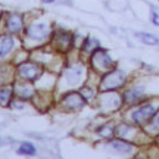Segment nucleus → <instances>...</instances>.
Returning <instances> with one entry per match:
<instances>
[{
  "label": "nucleus",
  "instance_id": "19",
  "mask_svg": "<svg viewBox=\"0 0 159 159\" xmlns=\"http://www.w3.org/2000/svg\"><path fill=\"white\" fill-rule=\"evenodd\" d=\"M152 21L155 25H159V15L157 12H152Z\"/></svg>",
  "mask_w": 159,
  "mask_h": 159
},
{
  "label": "nucleus",
  "instance_id": "2",
  "mask_svg": "<svg viewBox=\"0 0 159 159\" xmlns=\"http://www.w3.org/2000/svg\"><path fill=\"white\" fill-rule=\"evenodd\" d=\"M92 63L98 71H106L114 66L113 60L108 56L104 50H96L92 57Z\"/></svg>",
  "mask_w": 159,
  "mask_h": 159
},
{
  "label": "nucleus",
  "instance_id": "13",
  "mask_svg": "<svg viewBox=\"0 0 159 159\" xmlns=\"http://www.w3.org/2000/svg\"><path fill=\"white\" fill-rule=\"evenodd\" d=\"M56 41H57V43H60L58 47H60L61 50H65V48H67L68 45H70L71 36H70L68 34H60V35H57Z\"/></svg>",
  "mask_w": 159,
  "mask_h": 159
},
{
  "label": "nucleus",
  "instance_id": "7",
  "mask_svg": "<svg viewBox=\"0 0 159 159\" xmlns=\"http://www.w3.org/2000/svg\"><path fill=\"white\" fill-rule=\"evenodd\" d=\"M26 32H27V35L30 37L41 40V39L46 37V35H47V27L43 24H36V25H32L30 29H27Z\"/></svg>",
  "mask_w": 159,
  "mask_h": 159
},
{
  "label": "nucleus",
  "instance_id": "14",
  "mask_svg": "<svg viewBox=\"0 0 159 159\" xmlns=\"http://www.w3.org/2000/svg\"><path fill=\"white\" fill-rule=\"evenodd\" d=\"M19 152L21 154H26V155H32L35 154V147L31 144V143H22L21 147L19 148Z\"/></svg>",
  "mask_w": 159,
  "mask_h": 159
},
{
  "label": "nucleus",
  "instance_id": "6",
  "mask_svg": "<svg viewBox=\"0 0 159 159\" xmlns=\"http://www.w3.org/2000/svg\"><path fill=\"white\" fill-rule=\"evenodd\" d=\"M144 97V89L143 88H132L127 92H124V101L129 104L138 103Z\"/></svg>",
  "mask_w": 159,
  "mask_h": 159
},
{
  "label": "nucleus",
  "instance_id": "3",
  "mask_svg": "<svg viewBox=\"0 0 159 159\" xmlns=\"http://www.w3.org/2000/svg\"><path fill=\"white\" fill-rule=\"evenodd\" d=\"M157 113V107L152 103H148V104H144L142 108L134 111L132 113V118L134 122L139 123V124H143L145 122H148L149 119H152Z\"/></svg>",
  "mask_w": 159,
  "mask_h": 159
},
{
  "label": "nucleus",
  "instance_id": "18",
  "mask_svg": "<svg viewBox=\"0 0 159 159\" xmlns=\"http://www.w3.org/2000/svg\"><path fill=\"white\" fill-rule=\"evenodd\" d=\"M152 127L159 130V112H158L157 116H154V118H153V120H152Z\"/></svg>",
  "mask_w": 159,
  "mask_h": 159
},
{
  "label": "nucleus",
  "instance_id": "5",
  "mask_svg": "<svg viewBox=\"0 0 159 159\" xmlns=\"http://www.w3.org/2000/svg\"><path fill=\"white\" fill-rule=\"evenodd\" d=\"M84 104V98L80 93H68L63 98V106L68 109H77Z\"/></svg>",
  "mask_w": 159,
  "mask_h": 159
},
{
  "label": "nucleus",
  "instance_id": "10",
  "mask_svg": "<svg viewBox=\"0 0 159 159\" xmlns=\"http://www.w3.org/2000/svg\"><path fill=\"white\" fill-rule=\"evenodd\" d=\"M12 45H14L12 39H10V37H7V36L0 37V56L6 55V53L12 48Z\"/></svg>",
  "mask_w": 159,
  "mask_h": 159
},
{
  "label": "nucleus",
  "instance_id": "11",
  "mask_svg": "<svg viewBox=\"0 0 159 159\" xmlns=\"http://www.w3.org/2000/svg\"><path fill=\"white\" fill-rule=\"evenodd\" d=\"M111 145H112L113 149H116L119 153H130L133 150V147L130 144H128L125 142H122V140H113L111 143Z\"/></svg>",
  "mask_w": 159,
  "mask_h": 159
},
{
  "label": "nucleus",
  "instance_id": "8",
  "mask_svg": "<svg viewBox=\"0 0 159 159\" xmlns=\"http://www.w3.org/2000/svg\"><path fill=\"white\" fill-rule=\"evenodd\" d=\"M66 77L70 83H77L82 77V67H72L66 72Z\"/></svg>",
  "mask_w": 159,
  "mask_h": 159
},
{
  "label": "nucleus",
  "instance_id": "9",
  "mask_svg": "<svg viewBox=\"0 0 159 159\" xmlns=\"http://www.w3.org/2000/svg\"><path fill=\"white\" fill-rule=\"evenodd\" d=\"M22 27V21L19 16L16 15H12L9 17L7 20V29L11 31V32H17L20 31V29Z\"/></svg>",
  "mask_w": 159,
  "mask_h": 159
},
{
  "label": "nucleus",
  "instance_id": "12",
  "mask_svg": "<svg viewBox=\"0 0 159 159\" xmlns=\"http://www.w3.org/2000/svg\"><path fill=\"white\" fill-rule=\"evenodd\" d=\"M137 37L140 39V41H143L144 43L148 45H158L159 43V39L152 34H147V32H137L135 34Z\"/></svg>",
  "mask_w": 159,
  "mask_h": 159
},
{
  "label": "nucleus",
  "instance_id": "21",
  "mask_svg": "<svg viewBox=\"0 0 159 159\" xmlns=\"http://www.w3.org/2000/svg\"><path fill=\"white\" fill-rule=\"evenodd\" d=\"M157 142H158V143H159V137H158V139H157Z\"/></svg>",
  "mask_w": 159,
  "mask_h": 159
},
{
  "label": "nucleus",
  "instance_id": "17",
  "mask_svg": "<svg viewBox=\"0 0 159 159\" xmlns=\"http://www.w3.org/2000/svg\"><path fill=\"white\" fill-rule=\"evenodd\" d=\"M81 93H82V96H83L84 99H89V98L94 94V92H93L91 88H88V87H84V88L81 91Z\"/></svg>",
  "mask_w": 159,
  "mask_h": 159
},
{
  "label": "nucleus",
  "instance_id": "15",
  "mask_svg": "<svg viewBox=\"0 0 159 159\" xmlns=\"http://www.w3.org/2000/svg\"><path fill=\"white\" fill-rule=\"evenodd\" d=\"M16 92L22 98H27V97L32 96V89L30 87H25V86H20V84L16 87Z\"/></svg>",
  "mask_w": 159,
  "mask_h": 159
},
{
  "label": "nucleus",
  "instance_id": "1",
  "mask_svg": "<svg viewBox=\"0 0 159 159\" xmlns=\"http://www.w3.org/2000/svg\"><path fill=\"white\" fill-rule=\"evenodd\" d=\"M125 82V77L120 71H112L109 73H107L102 82H101V89L102 91H112V89H117L120 86H123Z\"/></svg>",
  "mask_w": 159,
  "mask_h": 159
},
{
  "label": "nucleus",
  "instance_id": "4",
  "mask_svg": "<svg viewBox=\"0 0 159 159\" xmlns=\"http://www.w3.org/2000/svg\"><path fill=\"white\" fill-rule=\"evenodd\" d=\"M19 72H20V76L22 78L32 81V80H36L39 77L41 70L36 65H34V63H24V65L20 66Z\"/></svg>",
  "mask_w": 159,
  "mask_h": 159
},
{
  "label": "nucleus",
  "instance_id": "16",
  "mask_svg": "<svg viewBox=\"0 0 159 159\" xmlns=\"http://www.w3.org/2000/svg\"><path fill=\"white\" fill-rule=\"evenodd\" d=\"M10 94H11V91L5 88V89H0V103L1 104H6L10 99Z\"/></svg>",
  "mask_w": 159,
  "mask_h": 159
},
{
  "label": "nucleus",
  "instance_id": "20",
  "mask_svg": "<svg viewBox=\"0 0 159 159\" xmlns=\"http://www.w3.org/2000/svg\"><path fill=\"white\" fill-rule=\"evenodd\" d=\"M42 1H46V2H51V1H53V0H42Z\"/></svg>",
  "mask_w": 159,
  "mask_h": 159
}]
</instances>
